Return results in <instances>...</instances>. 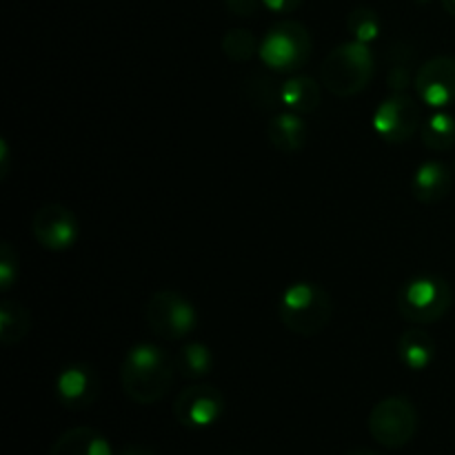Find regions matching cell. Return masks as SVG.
<instances>
[{"label":"cell","mask_w":455,"mask_h":455,"mask_svg":"<svg viewBox=\"0 0 455 455\" xmlns=\"http://www.w3.org/2000/svg\"><path fill=\"white\" fill-rule=\"evenodd\" d=\"M31 235L47 251H67L78 240V220L62 204H43L31 218Z\"/></svg>","instance_id":"30bf717a"},{"label":"cell","mask_w":455,"mask_h":455,"mask_svg":"<svg viewBox=\"0 0 455 455\" xmlns=\"http://www.w3.org/2000/svg\"><path fill=\"white\" fill-rule=\"evenodd\" d=\"M440 3H443L444 12L451 13V16L455 18V0H440Z\"/></svg>","instance_id":"4dcf8cb0"},{"label":"cell","mask_w":455,"mask_h":455,"mask_svg":"<svg viewBox=\"0 0 455 455\" xmlns=\"http://www.w3.org/2000/svg\"><path fill=\"white\" fill-rule=\"evenodd\" d=\"M453 176L440 160H429L416 169L411 178V196L422 204H438L449 196Z\"/></svg>","instance_id":"4fadbf2b"},{"label":"cell","mask_w":455,"mask_h":455,"mask_svg":"<svg viewBox=\"0 0 455 455\" xmlns=\"http://www.w3.org/2000/svg\"><path fill=\"white\" fill-rule=\"evenodd\" d=\"M416 67V49L409 47L407 43H398L389 47L387 53V84L391 93H404L416 80L413 74Z\"/></svg>","instance_id":"ac0fdd59"},{"label":"cell","mask_w":455,"mask_h":455,"mask_svg":"<svg viewBox=\"0 0 455 455\" xmlns=\"http://www.w3.org/2000/svg\"><path fill=\"white\" fill-rule=\"evenodd\" d=\"M176 367L185 380H200L213 369V354L204 342H187L176 355Z\"/></svg>","instance_id":"44dd1931"},{"label":"cell","mask_w":455,"mask_h":455,"mask_svg":"<svg viewBox=\"0 0 455 455\" xmlns=\"http://www.w3.org/2000/svg\"><path fill=\"white\" fill-rule=\"evenodd\" d=\"M244 96L249 98L253 107L262 111H271L280 105V92H283V84H278L274 80V76H269L267 71H251V74L244 78Z\"/></svg>","instance_id":"ffe728a7"},{"label":"cell","mask_w":455,"mask_h":455,"mask_svg":"<svg viewBox=\"0 0 455 455\" xmlns=\"http://www.w3.org/2000/svg\"><path fill=\"white\" fill-rule=\"evenodd\" d=\"M398 311L413 324H434L449 314L453 291L440 275H416L400 287Z\"/></svg>","instance_id":"5b68a950"},{"label":"cell","mask_w":455,"mask_h":455,"mask_svg":"<svg viewBox=\"0 0 455 455\" xmlns=\"http://www.w3.org/2000/svg\"><path fill=\"white\" fill-rule=\"evenodd\" d=\"M418 98L434 109H443L455 102V58L435 56L416 69L413 80Z\"/></svg>","instance_id":"8fae6325"},{"label":"cell","mask_w":455,"mask_h":455,"mask_svg":"<svg viewBox=\"0 0 455 455\" xmlns=\"http://www.w3.org/2000/svg\"><path fill=\"white\" fill-rule=\"evenodd\" d=\"M225 413V395L213 385H191L178 394L173 418L189 431H203L216 425Z\"/></svg>","instance_id":"9c48e42d"},{"label":"cell","mask_w":455,"mask_h":455,"mask_svg":"<svg viewBox=\"0 0 455 455\" xmlns=\"http://www.w3.org/2000/svg\"><path fill=\"white\" fill-rule=\"evenodd\" d=\"M49 455H114L111 444L92 427H74L56 438Z\"/></svg>","instance_id":"5bb4252c"},{"label":"cell","mask_w":455,"mask_h":455,"mask_svg":"<svg viewBox=\"0 0 455 455\" xmlns=\"http://www.w3.org/2000/svg\"><path fill=\"white\" fill-rule=\"evenodd\" d=\"M145 320L156 336L164 340H182L198 324V311L178 291H158L145 307Z\"/></svg>","instance_id":"52a82bcc"},{"label":"cell","mask_w":455,"mask_h":455,"mask_svg":"<svg viewBox=\"0 0 455 455\" xmlns=\"http://www.w3.org/2000/svg\"><path fill=\"white\" fill-rule=\"evenodd\" d=\"M56 398L58 403L71 411H80V409L92 407L100 395V378H98L96 369L89 364L74 363L67 364L60 373L56 376Z\"/></svg>","instance_id":"7c38bea8"},{"label":"cell","mask_w":455,"mask_h":455,"mask_svg":"<svg viewBox=\"0 0 455 455\" xmlns=\"http://www.w3.org/2000/svg\"><path fill=\"white\" fill-rule=\"evenodd\" d=\"M314 40L309 29L298 20H280L267 29L260 40L262 65L275 74H296L309 62Z\"/></svg>","instance_id":"277c9868"},{"label":"cell","mask_w":455,"mask_h":455,"mask_svg":"<svg viewBox=\"0 0 455 455\" xmlns=\"http://www.w3.org/2000/svg\"><path fill=\"white\" fill-rule=\"evenodd\" d=\"M280 100L287 107V111L307 116L318 109L320 102H323V92H320L318 80L307 74H296L283 83Z\"/></svg>","instance_id":"2e32d148"},{"label":"cell","mask_w":455,"mask_h":455,"mask_svg":"<svg viewBox=\"0 0 455 455\" xmlns=\"http://www.w3.org/2000/svg\"><path fill=\"white\" fill-rule=\"evenodd\" d=\"M398 358L411 371H425L435 358L434 338L420 327L407 329L398 340Z\"/></svg>","instance_id":"e0dca14e"},{"label":"cell","mask_w":455,"mask_h":455,"mask_svg":"<svg viewBox=\"0 0 455 455\" xmlns=\"http://www.w3.org/2000/svg\"><path fill=\"white\" fill-rule=\"evenodd\" d=\"M416 3H420V4H425V3H431V0H416Z\"/></svg>","instance_id":"1f68e13d"},{"label":"cell","mask_w":455,"mask_h":455,"mask_svg":"<svg viewBox=\"0 0 455 455\" xmlns=\"http://www.w3.org/2000/svg\"><path fill=\"white\" fill-rule=\"evenodd\" d=\"M345 455H380V453L373 451V449H351V451H347Z\"/></svg>","instance_id":"f546056e"},{"label":"cell","mask_w":455,"mask_h":455,"mask_svg":"<svg viewBox=\"0 0 455 455\" xmlns=\"http://www.w3.org/2000/svg\"><path fill=\"white\" fill-rule=\"evenodd\" d=\"M267 140L271 142L280 154H296L307 142V124L300 114L284 111V114L274 116L267 124Z\"/></svg>","instance_id":"9a60e30c"},{"label":"cell","mask_w":455,"mask_h":455,"mask_svg":"<svg viewBox=\"0 0 455 455\" xmlns=\"http://www.w3.org/2000/svg\"><path fill=\"white\" fill-rule=\"evenodd\" d=\"M420 136L431 151H449L455 145V118L447 111H435L422 123Z\"/></svg>","instance_id":"7402d4cb"},{"label":"cell","mask_w":455,"mask_h":455,"mask_svg":"<svg viewBox=\"0 0 455 455\" xmlns=\"http://www.w3.org/2000/svg\"><path fill=\"white\" fill-rule=\"evenodd\" d=\"M376 74V58L369 44L349 40L324 56L320 67V80L324 89L338 98H351L364 92Z\"/></svg>","instance_id":"7a4b0ae2"},{"label":"cell","mask_w":455,"mask_h":455,"mask_svg":"<svg viewBox=\"0 0 455 455\" xmlns=\"http://www.w3.org/2000/svg\"><path fill=\"white\" fill-rule=\"evenodd\" d=\"M31 314L25 305L18 300L4 298L0 305V342L7 347L25 340L27 333L31 331Z\"/></svg>","instance_id":"d6986e66"},{"label":"cell","mask_w":455,"mask_h":455,"mask_svg":"<svg viewBox=\"0 0 455 455\" xmlns=\"http://www.w3.org/2000/svg\"><path fill=\"white\" fill-rule=\"evenodd\" d=\"M271 13H291L302 4V0H262Z\"/></svg>","instance_id":"4316f807"},{"label":"cell","mask_w":455,"mask_h":455,"mask_svg":"<svg viewBox=\"0 0 455 455\" xmlns=\"http://www.w3.org/2000/svg\"><path fill=\"white\" fill-rule=\"evenodd\" d=\"M0 151H3V156H0V160H3V167H0V178H7V173H9V167H7L9 145H7V140H0Z\"/></svg>","instance_id":"f1b7e54d"},{"label":"cell","mask_w":455,"mask_h":455,"mask_svg":"<svg viewBox=\"0 0 455 455\" xmlns=\"http://www.w3.org/2000/svg\"><path fill=\"white\" fill-rule=\"evenodd\" d=\"M118 455H158L151 447H145V444H127L124 449H120Z\"/></svg>","instance_id":"83f0119b"},{"label":"cell","mask_w":455,"mask_h":455,"mask_svg":"<svg viewBox=\"0 0 455 455\" xmlns=\"http://www.w3.org/2000/svg\"><path fill=\"white\" fill-rule=\"evenodd\" d=\"M371 127L378 136L391 145H403L416 136L422 127V109L416 98L407 93H391L373 111Z\"/></svg>","instance_id":"ba28073f"},{"label":"cell","mask_w":455,"mask_h":455,"mask_svg":"<svg viewBox=\"0 0 455 455\" xmlns=\"http://www.w3.org/2000/svg\"><path fill=\"white\" fill-rule=\"evenodd\" d=\"M225 4H227V12L234 13V16L251 18L258 13L262 0H225Z\"/></svg>","instance_id":"484cf974"},{"label":"cell","mask_w":455,"mask_h":455,"mask_svg":"<svg viewBox=\"0 0 455 455\" xmlns=\"http://www.w3.org/2000/svg\"><path fill=\"white\" fill-rule=\"evenodd\" d=\"M369 434L380 447L403 449L416 438L418 411L413 403L403 395L380 400L369 413Z\"/></svg>","instance_id":"8992f818"},{"label":"cell","mask_w":455,"mask_h":455,"mask_svg":"<svg viewBox=\"0 0 455 455\" xmlns=\"http://www.w3.org/2000/svg\"><path fill=\"white\" fill-rule=\"evenodd\" d=\"M176 373V358L163 347L140 342L120 363V387L136 404H154L169 394Z\"/></svg>","instance_id":"6da1fadb"},{"label":"cell","mask_w":455,"mask_h":455,"mask_svg":"<svg viewBox=\"0 0 455 455\" xmlns=\"http://www.w3.org/2000/svg\"><path fill=\"white\" fill-rule=\"evenodd\" d=\"M18 271H20V265H18V251L12 247V243L4 240L0 244V289L3 291H9V289L16 284Z\"/></svg>","instance_id":"d4e9b609"},{"label":"cell","mask_w":455,"mask_h":455,"mask_svg":"<svg viewBox=\"0 0 455 455\" xmlns=\"http://www.w3.org/2000/svg\"><path fill=\"white\" fill-rule=\"evenodd\" d=\"M258 52H260V43L244 27H235V29H229L222 36V53L229 60L243 65V62H249L253 56H258Z\"/></svg>","instance_id":"603a6c76"},{"label":"cell","mask_w":455,"mask_h":455,"mask_svg":"<svg viewBox=\"0 0 455 455\" xmlns=\"http://www.w3.org/2000/svg\"><path fill=\"white\" fill-rule=\"evenodd\" d=\"M347 29H349L351 38L358 43H373L380 36V16L369 7H358L347 16Z\"/></svg>","instance_id":"cb8c5ba5"},{"label":"cell","mask_w":455,"mask_h":455,"mask_svg":"<svg viewBox=\"0 0 455 455\" xmlns=\"http://www.w3.org/2000/svg\"><path fill=\"white\" fill-rule=\"evenodd\" d=\"M333 302L327 289L315 283H293L283 291L278 302V315L284 327L302 338L318 336L329 324Z\"/></svg>","instance_id":"3957f363"}]
</instances>
